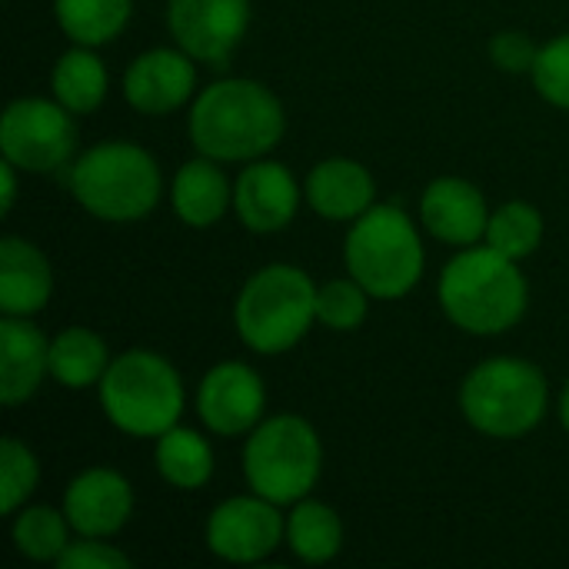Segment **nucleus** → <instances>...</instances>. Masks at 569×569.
Listing matches in <instances>:
<instances>
[{
  "label": "nucleus",
  "instance_id": "nucleus-1",
  "mask_svg": "<svg viewBox=\"0 0 569 569\" xmlns=\"http://www.w3.org/2000/svg\"><path fill=\"white\" fill-rule=\"evenodd\" d=\"M190 137L210 160H253L283 137V107L253 80H220L197 97Z\"/></svg>",
  "mask_w": 569,
  "mask_h": 569
},
{
  "label": "nucleus",
  "instance_id": "nucleus-2",
  "mask_svg": "<svg viewBox=\"0 0 569 569\" xmlns=\"http://www.w3.org/2000/svg\"><path fill=\"white\" fill-rule=\"evenodd\" d=\"M440 303L467 333H503L527 310V280L517 260L493 247L463 250L443 267Z\"/></svg>",
  "mask_w": 569,
  "mask_h": 569
},
{
  "label": "nucleus",
  "instance_id": "nucleus-3",
  "mask_svg": "<svg viewBox=\"0 0 569 569\" xmlns=\"http://www.w3.org/2000/svg\"><path fill=\"white\" fill-rule=\"evenodd\" d=\"M237 333L257 353H283L300 343L317 320V287L297 267L257 270L233 307Z\"/></svg>",
  "mask_w": 569,
  "mask_h": 569
},
{
  "label": "nucleus",
  "instance_id": "nucleus-4",
  "mask_svg": "<svg viewBox=\"0 0 569 569\" xmlns=\"http://www.w3.org/2000/svg\"><path fill=\"white\" fill-rule=\"evenodd\" d=\"M70 190L100 220L127 223L147 217L160 200V170L133 143L113 140L87 150L70 170Z\"/></svg>",
  "mask_w": 569,
  "mask_h": 569
},
{
  "label": "nucleus",
  "instance_id": "nucleus-5",
  "mask_svg": "<svg viewBox=\"0 0 569 569\" xmlns=\"http://www.w3.org/2000/svg\"><path fill=\"white\" fill-rule=\"evenodd\" d=\"M100 403L110 423L123 433L160 437L183 410V387L163 357L150 350H127L110 360L100 380Z\"/></svg>",
  "mask_w": 569,
  "mask_h": 569
},
{
  "label": "nucleus",
  "instance_id": "nucleus-6",
  "mask_svg": "<svg viewBox=\"0 0 569 569\" xmlns=\"http://www.w3.org/2000/svg\"><path fill=\"white\" fill-rule=\"evenodd\" d=\"M350 277L380 300L403 297L423 273V247L410 217L397 207H370L347 237Z\"/></svg>",
  "mask_w": 569,
  "mask_h": 569
},
{
  "label": "nucleus",
  "instance_id": "nucleus-7",
  "mask_svg": "<svg viewBox=\"0 0 569 569\" xmlns=\"http://www.w3.org/2000/svg\"><path fill=\"white\" fill-rule=\"evenodd\" d=\"M460 407L487 437H523L547 413V380L527 360H487L463 380Z\"/></svg>",
  "mask_w": 569,
  "mask_h": 569
},
{
  "label": "nucleus",
  "instance_id": "nucleus-8",
  "mask_svg": "<svg viewBox=\"0 0 569 569\" xmlns=\"http://www.w3.org/2000/svg\"><path fill=\"white\" fill-rule=\"evenodd\" d=\"M320 437L300 417H270L247 443L243 467L250 487L270 503H297L320 480Z\"/></svg>",
  "mask_w": 569,
  "mask_h": 569
},
{
  "label": "nucleus",
  "instance_id": "nucleus-9",
  "mask_svg": "<svg viewBox=\"0 0 569 569\" xmlns=\"http://www.w3.org/2000/svg\"><path fill=\"white\" fill-rule=\"evenodd\" d=\"M77 147V127L63 103L50 100H13L0 120V150L20 170L50 173L60 170Z\"/></svg>",
  "mask_w": 569,
  "mask_h": 569
},
{
  "label": "nucleus",
  "instance_id": "nucleus-10",
  "mask_svg": "<svg viewBox=\"0 0 569 569\" xmlns=\"http://www.w3.org/2000/svg\"><path fill=\"white\" fill-rule=\"evenodd\" d=\"M283 520L267 497H233L207 520V547L230 563H257L277 550Z\"/></svg>",
  "mask_w": 569,
  "mask_h": 569
},
{
  "label": "nucleus",
  "instance_id": "nucleus-11",
  "mask_svg": "<svg viewBox=\"0 0 569 569\" xmlns=\"http://www.w3.org/2000/svg\"><path fill=\"white\" fill-rule=\"evenodd\" d=\"M250 23V0H170L177 43L207 63L223 67Z\"/></svg>",
  "mask_w": 569,
  "mask_h": 569
},
{
  "label": "nucleus",
  "instance_id": "nucleus-12",
  "mask_svg": "<svg viewBox=\"0 0 569 569\" xmlns=\"http://www.w3.org/2000/svg\"><path fill=\"white\" fill-rule=\"evenodd\" d=\"M263 403H267L263 383L247 363L213 367L197 393V410L203 423L220 437H237L250 430L260 420Z\"/></svg>",
  "mask_w": 569,
  "mask_h": 569
},
{
  "label": "nucleus",
  "instance_id": "nucleus-13",
  "mask_svg": "<svg viewBox=\"0 0 569 569\" xmlns=\"http://www.w3.org/2000/svg\"><path fill=\"white\" fill-rule=\"evenodd\" d=\"M297 203H300V193H297L293 173L283 163H273V160L250 163L240 173L237 187H233L237 217L253 233L283 230L293 220Z\"/></svg>",
  "mask_w": 569,
  "mask_h": 569
},
{
  "label": "nucleus",
  "instance_id": "nucleus-14",
  "mask_svg": "<svg viewBox=\"0 0 569 569\" xmlns=\"http://www.w3.org/2000/svg\"><path fill=\"white\" fill-rule=\"evenodd\" d=\"M133 510L130 483L113 470L80 473L63 497V513L80 537H110L117 533Z\"/></svg>",
  "mask_w": 569,
  "mask_h": 569
},
{
  "label": "nucleus",
  "instance_id": "nucleus-15",
  "mask_svg": "<svg viewBox=\"0 0 569 569\" xmlns=\"http://www.w3.org/2000/svg\"><path fill=\"white\" fill-rule=\"evenodd\" d=\"M190 57V53H187ZM177 50H150L137 57L123 77V97L140 113H170L193 93V63Z\"/></svg>",
  "mask_w": 569,
  "mask_h": 569
},
{
  "label": "nucleus",
  "instance_id": "nucleus-16",
  "mask_svg": "<svg viewBox=\"0 0 569 569\" xmlns=\"http://www.w3.org/2000/svg\"><path fill=\"white\" fill-rule=\"evenodd\" d=\"M423 223L447 243H473L487 237L490 217L483 193L457 177H440L423 193Z\"/></svg>",
  "mask_w": 569,
  "mask_h": 569
},
{
  "label": "nucleus",
  "instance_id": "nucleus-17",
  "mask_svg": "<svg viewBox=\"0 0 569 569\" xmlns=\"http://www.w3.org/2000/svg\"><path fill=\"white\" fill-rule=\"evenodd\" d=\"M50 370V343L27 323V317H7L0 323V400L7 407L27 400Z\"/></svg>",
  "mask_w": 569,
  "mask_h": 569
},
{
  "label": "nucleus",
  "instance_id": "nucleus-18",
  "mask_svg": "<svg viewBox=\"0 0 569 569\" xmlns=\"http://www.w3.org/2000/svg\"><path fill=\"white\" fill-rule=\"evenodd\" d=\"M53 290L50 263L27 240L7 237L0 243V310L7 317H30L43 310Z\"/></svg>",
  "mask_w": 569,
  "mask_h": 569
},
{
  "label": "nucleus",
  "instance_id": "nucleus-19",
  "mask_svg": "<svg viewBox=\"0 0 569 569\" xmlns=\"http://www.w3.org/2000/svg\"><path fill=\"white\" fill-rule=\"evenodd\" d=\"M307 200L327 220H357L373 207V177L357 160H323L307 177Z\"/></svg>",
  "mask_w": 569,
  "mask_h": 569
},
{
  "label": "nucleus",
  "instance_id": "nucleus-20",
  "mask_svg": "<svg viewBox=\"0 0 569 569\" xmlns=\"http://www.w3.org/2000/svg\"><path fill=\"white\" fill-rule=\"evenodd\" d=\"M230 203V187L210 160H193L177 170L173 210L190 227H213Z\"/></svg>",
  "mask_w": 569,
  "mask_h": 569
},
{
  "label": "nucleus",
  "instance_id": "nucleus-21",
  "mask_svg": "<svg viewBox=\"0 0 569 569\" xmlns=\"http://www.w3.org/2000/svg\"><path fill=\"white\" fill-rule=\"evenodd\" d=\"M107 367H110L107 343L93 330L67 327L50 343V373L70 390H83V387L100 383Z\"/></svg>",
  "mask_w": 569,
  "mask_h": 569
},
{
  "label": "nucleus",
  "instance_id": "nucleus-22",
  "mask_svg": "<svg viewBox=\"0 0 569 569\" xmlns=\"http://www.w3.org/2000/svg\"><path fill=\"white\" fill-rule=\"evenodd\" d=\"M157 470L170 487L197 490L213 473V453L200 433L170 427L167 433H160L157 443Z\"/></svg>",
  "mask_w": 569,
  "mask_h": 569
},
{
  "label": "nucleus",
  "instance_id": "nucleus-23",
  "mask_svg": "<svg viewBox=\"0 0 569 569\" xmlns=\"http://www.w3.org/2000/svg\"><path fill=\"white\" fill-rule=\"evenodd\" d=\"M53 10L63 33L83 47L113 40L130 20V0H53Z\"/></svg>",
  "mask_w": 569,
  "mask_h": 569
},
{
  "label": "nucleus",
  "instance_id": "nucleus-24",
  "mask_svg": "<svg viewBox=\"0 0 569 569\" xmlns=\"http://www.w3.org/2000/svg\"><path fill=\"white\" fill-rule=\"evenodd\" d=\"M287 540L293 553L307 563H327L343 547V523L340 517L317 500L300 503L287 520Z\"/></svg>",
  "mask_w": 569,
  "mask_h": 569
},
{
  "label": "nucleus",
  "instance_id": "nucleus-25",
  "mask_svg": "<svg viewBox=\"0 0 569 569\" xmlns=\"http://www.w3.org/2000/svg\"><path fill=\"white\" fill-rule=\"evenodd\" d=\"M53 93L70 113H90L107 97V70L103 63L83 50V43L60 57L53 67Z\"/></svg>",
  "mask_w": 569,
  "mask_h": 569
},
{
  "label": "nucleus",
  "instance_id": "nucleus-26",
  "mask_svg": "<svg viewBox=\"0 0 569 569\" xmlns=\"http://www.w3.org/2000/svg\"><path fill=\"white\" fill-rule=\"evenodd\" d=\"M543 237V217L540 210H533L530 203H507L490 217L487 227V247H493L497 253L510 257V260H523L540 247Z\"/></svg>",
  "mask_w": 569,
  "mask_h": 569
},
{
  "label": "nucleus",
  "instance_id": "nucleus-27",
  "mask_svg": "<svg viewBox=\"0 0 569 569\" xmlns=\"http://www.w3.org/2000/svg\"><path fill=\"white\" fill-rule=\"evenodd\" d=\"M67 517V513H63ZM60 513L47 507H30L17 517L13 523V543L23 557L30 560H60V553L70 547L67 543V523Z\"/></svg>",
  "mask_w": 569,
  "mask_h": 569
},
{
  "label": "nucleus",
  "instance_id": "nucleus-28",
  "mask_svg": "<svg viewBox=\"0 0 569 569\" xmlns=\"http://www.w3.org/2000/svg\"><path fill=\"white\" fill-rule=\"evenodd\" d=\"M37 477H40V470H37L33 453L20 440L7 437L0 443V510L13 513L33 493Z\"/></svg>",
  "mask_w": 569,
  "mask_h": 569
},
{
  "label": "nucleus",
  "instance_id": "nucleus-29",
  "mask_svg": "<svg viewBox=\"0 0 569 569\" xmlns=\"http://www.w3.org/2000/svg\"><path fill=\"white\" fill-rule=\"evenodd\" d=\"M317 320L330 330H357L367 320V290L357 280H330L317 290Z\"/></svg>",
  "mask_w": 569,
  "mask_h": 569
},
{
  "label": "nucleus",
  "instance_id": "nucleus-30",
  "mask_svg": "<svg viewBox=\"0 0 569 569\" xmlns=\"http://www.w3.org/2000/svg\"><path fill=\"white\" fill-rule=\"evenodd\" d=\"M533 80L550 103L569 110V33L540 47L533 63Z\"/></svg>",
  "mask_w": 569,
  "mask_h": 569
},
{
  "label": "nucleus",
  "instance_id": "nucleus-31",
  "mask_svg": "<svg viewBox=\"0 0 569 569\" xmlns=\"http://www.w3.org/2000/svg\"><path fill=\"white\" fill-rule=\"evenodd\" d=\"M63 569H127L130 567V560L120 553V550H113V547H107V543H97V537H87L83 543H70L63 553H60V560H57Z\"/></svg>",
  "mask_w": 569,
  "mask_h": 569
},
{
  "label": "nucleus",
  "instance_id": "nucleus-32",
  "mask_svg": "<svg viewBox=\"0 0 569 569\" xmlns=\"http://www.w3.org/2000/svg\"><path fill=\"white\" fill-rule=\"evenodd\" d=\"M490 50H493V60L503 70H533L537 53H540L523 33H497V40H493Z\"/></svg>",
  "mask_w": 569,
  "mask_h": 569
},
{
  "label": "nucleus",
  "instance_id": "nucleus-33",
  "mask_svg": "<svg viewBox=\"0 0 569 569\" xmlns=\"http://www.w3.org/2000/svg\"><path fill=\"white\" fill-rule=\"evenodd\" d=\"M13 170H17V167H13L10 160H7V163L0 167V177H3V213H7V210L13 207V197H17V183H13Z\"/></svg>",
  "mask_w": 569,
  "mask_h": 569
},
{
  "label": "nucleus",
  "instance_id": "nucleus-34",
  "mask_svg": "<svg viewBox=\"0 0 569 569\" xmlns=\"http://www.w3.org/2000/svg\"><path fill=\"white\" fill-rule=\"evenodd\" d=\"M560 413H563V427L569 430V383H567V393H563V407H560Z\"/></svg>",
  "mask_w": 569,
  "mask_h": 569
}]
</instances>
